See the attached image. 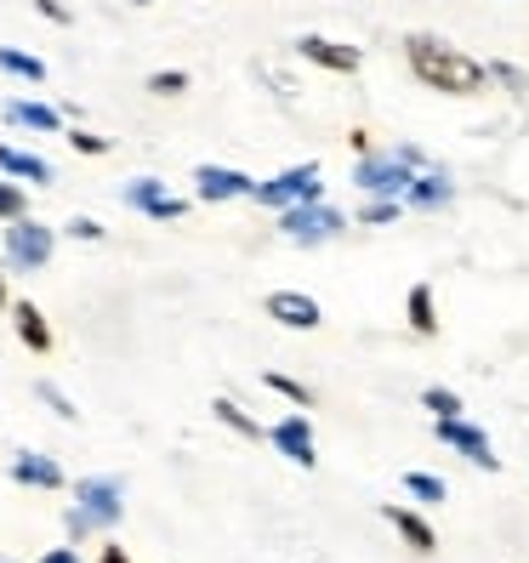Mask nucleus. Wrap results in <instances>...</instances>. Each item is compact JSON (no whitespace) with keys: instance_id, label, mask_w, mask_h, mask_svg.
<instances>
[{"instance_id":"obj_21","label":"nucleus","mask_w":529,"mask_h":563,"mask_svg":"<svg viewBox=\"0 0 529 563\" xmlns=\"http://www.w3.org/2000/svg\"><path fill=\"white\" fill-rule=\"evenodd\" d=\"M405 495H416V501H444L450 484L433 478V473H405Z\"/></svg>"},{"instance_id":"obj_20","label":"nucleus","mask_w":529,"mask_h":563,"mask_svg":"<svg viewBox=\"0 0 529 563\" xmlns=\"http://www.w3.org/2000/svg\"><path fill=\"white\" fill-rule=\"evenodd\" d=\"M0 69H7V75H23V80H46V63L29 57V52H12V46H0Z\"/></svg>"},{"instance_id":"obj_24","label":"nucleus","mask_w":529,"mask_h":563,"mask_svg":"<svg viewBox=\"0 0 529 563\" xmlns=\"http://www.w3.org/2000/svg\"><path fill=\"white\" fill-rule=\"evenodd\" d=\"M421 405L433 410V421H444V416H461V399H455L450 387H427V393H421Z\"/></svg>"},{"instance_id":"obj_2","label":"nucleus","mask_w":529,"mask_h":563,"mask_svg":"<svg viewBox=\"0 0 529 563\" xmlns=\"http://www.w3.org/2000/svg\"><path fill=\"white\" fill-rule=\"evenodd\" d=\"M120 523V484L114 478H80L75 484V512H69V536H91V529H114Z\"/></svg>"},{"instance_id":"obj_34","label":"nucleus","mask_w":529,"mask_h":563,"mask_svg":"<svg viewBox=\"0 0 529 563\" xmlns=\"http://www.w3.org/2000/svg\"><path fill=\"white\" fill-rule=\"evenodd\" d=\"M97 563H131V558H125V552H120V547L109 541V547H103V558H97Z\"/></svg>"},{"instance_id":"obj_5","label":"nucleus","mask_w":529,"mask_h":563,"mask_svg":"<svg viewBox=\"0 0 529 563\" xmlns=\"http://www.w3.org/2000/svg\"><path fill=\"white\" fill-rule=\"evenodd\" d=\"M410 165L399 159V154H359V172H353V183L371 194V200H399V194L410 188Z\"/></svg>"},{"instance_id":"obj_25","label":"nucleus","mask_w":529,"mask_h":563,"mask_svg":"<svg viewBox=\"0 0 529 563\" xmlns=\"http://www.w3.org/2000/svg\"><path fill=\"white\" fill-rule=\"evenodd\" d=\"M262 382H268V387L279 393V399H290V405H313V393H308L302 382H290V376H279V371H268V376H262Z\"/></svg>"},{"instance_id":"obj_13","label":"nucleus","mask_w":529,"mask_h":563,"mask_svg":"<svg viewBox=\"0 0 529 563\" xmlns=\"http://www.w3.org/2000/svg\"><path fill=\"white\" fill-rule=\"evenodd\" d=\"M12 478L29 484V489H63V467H57L52 455H35V450H23L12 461Z\"/></svg>"},{"instance_id":"obj_1","label":"nucleus","mask_w":529,"mask_h":563,"mask_svg":"<svg viewBox=\"0 0 529 563\" xmlns=\"http://www.w3.org/2000/svg\"><path fill=\"white\" fill-rule=\"evenodd\" d=\"M405 57H410V75H416L421 86L444 91V97H478V91L489 86L484 63L467 57V52H455V46L439 41V35H410V41H405Z\"/></svg>"},{"instance_id":"obj_8","label":"nucleus","mask_w":529,"mask_h":563,"mask_svg":"<svg viewBox=\"0 0 529 563\" xmlns=\"http://www.w3.org/2000/svg\"><path fill=\"white\" fill-rule=\"evenodd\" d=\"M125 206H131V211H148L154 222H177V217H188V200L165 194L159 177H137V183H131V188H125Z\"/></svg>"},{"instance_id":"obj_11","label":"nucleus","mask_w":529,"mask_h":563,"mask_svg":"<svg viewBox=\"0 0 529 563\" xmlns=\"http://www.w3.org/2000/svg\"><path fill=\"white\" fill-rule=\"evenodd\" d=\"M262 308H268V319H279L290 330H319V319H324L319 302H313V296H302V290H274Z\"/></svg>"},{"instance_id":"obj_35","label":"nucleus","mask_w":529,"mask_h":563,"mask_svg":"<svg viewBox=\"0 0 529 563\" xmlns=\"http://www.w3.org/2000/svg\"><path fill=\"white\" fill-rule=\"evenodd\" d=\"M0 308H7V274H0Z\"/></svg>"},{"instance_id":"obj_10","label":"nucleus","mask_w":529,"mask_h":563,"mask_svg":"<svg viewBox=\"0 0 529 563\" xmlns=\"http://www.w3.org/2000/svg\"><path fill=\"white\" fill-rule=\"evenodd\" d=\"M268 439L279 444V455H290V461H296V467H313V461H319L308 416H285V421H274V427H268Z\"/></svg>"},{"instance_id":"obj_33","label":"nucleus","mask_w":529,"mask_h":563,"mask_svg":"<svg viewBox=\"0 0 529 563\" xmlns=\"http://www.w3.org/2000/svg\"><path fill=\"white\" fill-rule=\"evenodd\" d=\"M41 563H80V558H75V552H69V547H57V552H46V558H41Z\"/></svg>"},{"instance_id":"obj_31","label":"nucleus","mask_w":529,"mask_h":563,"mask_svg":"<svg viewBox=\"0 0 529 563\" xmlns=\"http://www.w3.org/2000/svg\"><path fill=\"white\" fill-rule=\"evenodd\" d=\"M69 234H75V240H103V222H91V217H75V222H69Z\"/></svg>"},{"instance_id":"obj_30","label":"nucleus","mask_w":529,"mask_h":563,"mask_svg":"<svg viewBox=\"0 0 529 563\" xmlns=\"http://www.w3.org/2000/svg\"><path fill=\"white\" fill-rule=\"evenodd\" d=\"M35 393H41V399H46V405H52V410H57V416H63V421H75V405H69V399H63V393H57V387H52V382H41V387H35Z\"/></svg>"},{"instance_id":"obj_6","label":"nucleus","mask_w":529,"mask_h":563,"mask_svg":"<svg viewBox=\"0 0 529 563\" xmlns=\"http://www.w3.org/2000/svg\"><path fill=\"white\" fill-rule=\"evenodd\" d=\"M251 200H256V206H274V211L302 206V200H319V165H313V159H308V165H290V172H279L274 183H256Z\"/></svg>"},{"instance_id":"obj_4","label":"nucleus","mask_w":529,"mask_h":563,"mask_svg":"<svg viewBox=\"0 0 529 563\" xmlns=\"http://www.w3.org/2000/svg\"><path fill=\"white\" fill-rule=\"evenodd\" d=\"M52 245H57V234H52L46 222H23V217L7 222V262H12L18 274L46 268V262H52Z\"/></svg>"},{"instance_id":"obj_23","label":"nucleus","mask_w":529,"mask_h":563,"mask_svg":"<svg viewBox=\"0 0 529 563\" xmlns=\"http://www.w3.org/2000/svg\"><path fill=\"white\" fill-rule=\"evenodd\" d=\"M399 217H405L399 200H371L365 211H359V222H365V228H387V222H399Z\"/></svg>"},{"instance_id":"obj_36","label":"nucleus","mask_w":529,"mask_h":563,"mask_svg":"<svg viewBox=\"0 0 529 563\" xmlns=\"http://www.w3.org/2000/svg\"><path fill=\"white\" fill-rule=\"evenodd\" d=\"M137 7H154V0H137Z\"/></svg>"},{"instance_id":"obj_14","label":"nucleus","mask_w":529,"mask_h":563,"mask_svg":"<svg viewBox=\"0 0 529 563\" xmlns=\"http://www.w3.org/2000/svg\"><path fill=\"white\" fill-rule=\"evenodd\" d=\"M12 324H18V342L29 353H52V324H46V313L35 302H18L12 308Z\"/></svg>"},{"instance_id":"obj_16","label":"nucleus","mask_w":529,"mask_h":563,"mask_svg":"<svg viewBox=\"0 0 529 563\" xmlns=\"http://www.w3.org/2000/svg\"><path fill=\"white\" fill-rule=\"evenodd\" d=\"M387 523L393 529H399V536L416 547V552H433L439 547V536H433V523H427V518H416L410 507H387Z\"/></svg>"},{"instance_id":"obj_26","label":"nucleus","mask_w":529,"mask_h":563,"mask_svg":"<svg viewBox=\"0 0 529 563\" xmlns=\"http://www.w3.org/2000/svg\"><path fill=\"white\" fill-rule=\"evenodd\" d=\"M148 91L154 97H177V91H188V75L183 69H159V75H148Z\"/></svg>"},{"instance_id":"obj_27","label":"nucleus","mask_w":529,"mask_h":563,"mask_svg":"<svg viewBox=\"0 0 529 563\" xmlns=\"http://www.w3.org/2000/svg\"><path fill=\"white\" fill-rule=\"evenodd\" d=\"M29 211V200H23V188H12L7 177H0V222H12V217H23Z\"/></svg>"},{"instance_id":"obj_22","label":"nucleus","mask_w":529,"mask_h":563,"mask_svg":"<svg viewBox=\"0 0 529 563\" xmlns=\"http://www.w3.org/2000/svg\"><path fill=\"white\" fill-rule=\"evenodd\" d=\"M211 410H217V421H222V427H234V433H245V439H262V427H256V421H251V416H245L240 405H228V399H217Z\"/></svg>"},{"instance_id":"obj_19","label":"nucleus","mask_w":529,"mask_h":563,"mask_svg":"<svg viewBox=\"0 0 529 563\" xmlns=\"http://www.w3.org/2000/svg\"><path fill=\"white\" fill-rule=\"evenodd\" d=\"M7 120L12 125H29V131H63L57 109H46V103H7Z\"/></svg>"},{"instance_id":"obj_9","label":"nucleus","mask_w":529,"mask_h":563,"mask_svg":"<svg viewBox=\"0 0 529 563\" xmlns=\"http://www.w3.org/2000/svg\"><path fill=\"white\" fill-rule=\"evenodd\" d=\"M296 52H302L308 63H319V69H330V75H353L359 63H365V52H359V46L324 41V35H302V41H296Z\"/></svg>"},{"instance_id":"obj_17","label":"nucleus","mask_w":529,"mask_h":563,"mask_svg":"<svg viewBox=\"0 0 529 563\" xmlns=\"http://www.w3.org/2000/svg\"><path fill=\"white\" fill-rule=\"evenodd\" d=\"M0 172H12V177H29V183H52V165L41 154H23L12 143H0Z\"/></svg>"},{"instance_id":"obj_15","label":"nucleus","mask_w":529,"mask_h":563,"mask_svg":"<svg viewBox=\"0 0 529 563\" xmlns=\"http://www.w3.org/2000/svg\"><path fill=\"white\" fill-rule=\"evenodd\" d=\"M405 200H410L416 211H439V206H450V183H444L439 172H421V177H410Z\"/></svg>"},{"instance_id":"obj_7","label":"nucleus","mask_w":529,"mask_h":563,"mask_svg":"<svg viewBox=\"0 0 529 563\" xmlns=\"http://www.w3.org/2000/svg\"><path fill=\"white\" fill-rule=\"evenodd\" d=\"M194 188H200V200L222 206V200H251L256 183L245 172H234V165H200V172H194Z\"/></svg>"},{"instance_id":"obj_12","label":"nucleus","mask_w":529,"mask_h":563,"mask_svg":"<svg viewBox=\"0 0 529 563\" xmlns=\"http://www.w3.org/2000/svg\"><path fill=\"white\" fill-rule=\"evenodd\" d=\"M439 444H450V450H461L467 461H478L484 473H495V455H489V439L478 433V427H467L461 416H444L439 421Z\"/></svg>"},{"instance_id":"obj_18","label":"nucleus","mask_w":529,"mask_h":563,"mask_svg":"<svg viewBox=\"0 0 529 563\" xmlns=\"http://www.w3.org/2000/svg\"><path fill=\"white\" fill-rule=\"evenodd\" d=\"M410 330L416 336H433L439 330V308H433V285H410Z\"/></svg>"},{"instance_id":"obj_32","label":"nucleus","mask_w":529,"mask_h":563,"mask_svg":"<svg viewBox=\"0 0 529 563\" xmlns=\"http://www.w3.org/2000/svg\"><path fill=\"white\" fill-rule=\"evenodd\" d=\"M41 18H52V23H69V12H63L57 0H41Z\"/></svg>"},{"instance_id":"obj_29","label":"nucleus","mask_w":529,"mask_h":563,"mask_svg":"<svg viewBox=\"0 0 529 563\" xmlns=\"http://www.w3.org/2000/svg\"><path fill=\"white\" fill-rule=\"evenodd\" d=\"M69 143L80 154H109V137H97V131H69Z\"/></svg>"},{"instance_id":"obj_28","label":"nucleus","mask_w":529,"mask_h":563,"mask_svg":"<svg viewBox=\"0 0 529 563\" xmlns=\"http://www.w3.org/2000/svg\"><path fill=\"white\" fill-rule=\"evenodd\" d=\"M484 69H489V80H502L507 91H524V86H529V75L513 69V63H484Z\"/></svg>"},{"instance_id":"obj_3","label":"nucleus","mask_w":529,"mask_h":563,"mask_svg":"<svg viewBox=\"0 0 529 563\" xmlns=\"http://www.w3.org/2000/svg\"><path fill=\"white\" fill-rule=\"evenodd\" d=\"M342 211H330L319 200H302V206H285L279 211V234L296 240V245H324V240H337L342 234Z\"/></svg>"}]
</instances>
